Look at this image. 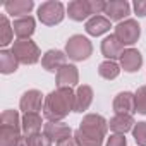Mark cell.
Wrapping results in <instances>:
<instances>
[{
	"instance_id": "cell-1",
	"label": "cell",
	"mask_w": 146,
	"mask_h": 146,
	"mask_svg": "<svg viewBox=\"0 0 146 146\" xmlns=\"http://www.w3.org/2000/svg\"><path fill=\"white\" fill-rule=\"evenodd\" d=\"M76 93H72L70 88H58L52 91L43 103V115L50 122H60L70 110H74Z\"/></svg>"
},
{
	"instance_id": "cell-2",
	"label": "cell",
	"mask_w": 146,
	"mask_h": 146,
	"mask_svg": "<svg viewBox=\"0 0 146 146\" xmlns=\"http://www.w3.org/2000/svg\"><path fill=\"white\" fill-rule=\"evenodd\" d=\"M107 127L108 124L102 115L90 113L83 119L74 137L79 143V146H102L103 137L107 134Z\"/></svg>"
},
{
	"instance_id": "cell-3",
	"label": "cell",
	"mask_w": 146,
	"mask_h": 146,
	"mask_svg": "<svg viewBox=\"0 0 146 146\" xmlns=\"http://www.w3.org/2000/svg\"><path fill=\"white\" fill-rule=\"evenodd\" d=\"M21 141L19 115L16 110H5L0 117V143L2 146H16Z\"/></svg>"
},
{
	"instance_id": "cell-4",
	"label": "cell",
	"mask_w": 146,
	"mask_h": 146,
	"mask_svg": "<svg viewBox=\"0 0 146 146\" xmlns=\"http://www.w3.org/2000/svg\"><path fill=\"white\" fill-rule=\"evenodd\" d=\"M105 2L102 0H74L70 2L67 7L69 17L74 21H83L86 17H90L91 14H100L105 12Z\"/></svg>"
},
{
	"instance_id": "cell-5",
	"label": "cell",
	"mask_w": 146,
	"mask_h": 146,
	"mask_svg": "<svg viewBox=\"0 0 146 146\" xmlns=\"http://www.w3.org/2000/svg\"><path fill=\"white\" fill-rule=\"evenodd\" d=\"M65 52H67V57L72 60H86L91 55L93 46H91L90 40L84 38L83 35H74L69 38V41L65 45Z\"/></svg>"
},
{
	"instance_id": "cell-6",
	"label": "cell",
	"mask_w": 146,
	"mask_h": 146,
	"mask_svg": "<svg viewBox=\"0 0 146 146\" xmlns=\"http://www.w3.org/2000/svg\"><path fill=\"white\" fill-rule=\"evenodd\" d=\"M12 53L21 64H36L40 60V48L35 41L28 40H17L12 45Z\"/></svg>"
},
{
	"instance_id": "cell-7",
	"label": "cell",
	"mask_w": 146,
	"mask_h": 146,
	"mask_svg": "<svg viewBox=\"0 0 146 146\" xmlns=\"http://www.w3.org/2000/svg\"><path fill=\"white\" fill-rule=\"evenodd\" d=\"M38 17L43 24L46 26H53L58 24L64 19V5L60 2H55V0H50V2H45L40 5L38 9Z\"/></svg>"
},
{
	"instance_id": "cell-8",
	"label": "cell",
	"mask_w": 146,
	"mask_h": 146,
	"mask_svg": "<svg viewBox=\"0 0 146 146\" xmlns=\"http://www.w3.org/2000/svg\"><path fill=\"white\" fill-rule=\"evenodd\" d=\"M113 35L117 36V40L122 45H132V43L137 41V38L141 35V28H139V24L134 19H125L124 23L117 24Z\"/></svg>"
},
{
	"instance_id": "cell-9",
	"label": "cell",
	"mask_w": 146,
	"mask_h": 146,
	"mask_svg": "<svg viewBox=\"0 0 146 146\" xmlns=\"http://www.w3.org/2000/svg\"><path fill=\"white\" fill-rule=\"evenodd\" d=\"M113 110L117 115H131L136 112V100L134 95L129 91H122L113 100Z\"/></svg>"
},
{
	"instance_id": "cell-10",
	"label": "cell",
	"mask_w": 146,
	"mask_h": 146,
	"mask_svg": "<svg viewBox=\"0 0 146 146\" xmlns=\"http://www.w3.org/2000/svg\"><path fill=\"white\" fill-rule=\"evenodd\" d=\"M41 103L43 102V95L36 90H29L23 95L21 98V110L24 113H38V110H41Z\"/></svg>"
},
{
	"instance_id": "cell-11",
	"label": "cell",
	"mask_w": 146,
	"mask_h": 146,
	"mask_svg": "<svg viewBox=\"0 0 146 146\" xmlns=\"http://www.w3.org/2000/svg\"><path fill=\"white\" fill-rule=\"evenodd\" d=\"M70 127L64 122H48L45 127H43V134L50 139V141H64L67 137H70Z\"/></svg>"
},
{
	"instance_id": "cell-12",
	"label": "cell",
	"mask_w": 146,
	"mask_h": 146,
	"mask_svg": "<svg viewBox=\"0 0 146 146\" xmlns=\"http://www.w3.org/2000/svg\"><path fill=\"white\" fill-rule=\"evenodd\" d=\"M131 12V5L125 0H112L105 5V14L108 21H120Z\"/></svg>"
},
{
	"instance_id": "cell-13",
	"label": "cell",
	"mask_w": 146,
	"mask_h": 146,
	"mask_svg": "<svg viewBox=\"0 0 146 146\" xmlns=\"http://www.w3.org/2000/svg\"><path fill=\"white\" fill-rule=\"evenodd\" d=\"M102 53H103L108 60L119 58V57H122V53H124V45L117 40L115 35H110V36H107V38L102 41Z\"/></svg>"
},
{
	"instance_id": "cell-14",
	"label": "cell",
	"mask_w": 146,
	"mask_h": 146,
	"mask_svg": "<svg viewBox=\"0 0 146 146\" xmlns=\"http://www.w3.org/2000/svg\"><path fill=\"white\" fill-rule=\"evenodd\" d=\"M41 65L50 72H58L65 65V55L60 50H48L41 58Z\"/></svg>"
},
{
	"instance_id": "cell-15",
	"label": "cell",
	"mask_w": 146,
	"mask_h": 146,
	"mask_svg": "<svg viewBox=\"0 0 146 146\" xmlns=\"http://www.w3.org/2000/svg\"><path fill=\"white\" fill-rule=\"evenodd\" d=\"M79 79V74H78V69L74 65H64L58 72H57V86L58 88H70L74 86Z\"/></svg>"
},
{
	"instance_id": "cell-16",
	"label": "cell",
	"mask_w": 146,
	"mask_h": 146,
	"mask_svg": "<svg viewBox=\"0 0 146 146\" xmlns=\"http://www.w3.org/2000/svg\"><path fill=\"white\" fill-rule=\"evenodd\" d=\"M12 29H14V35L19 40H28L35 33V19L31 16L19 17L12 23Z\"/></svg>"
},
{
	"instance_id": "cell-17",
	"label": "cell",
	"mask_w": 146,
	"mask_h": 146,
	"mask_svg": "<svg viewBox=\"0 0 146 146\" xmlns=\"http://www.w3.org/2000/svg\"><path fill=\"white\" fill-rule=\"evenodd\" d=\"M120 64H122L124 70L134 72V70H137V69L141 67L143 57H141V53H139L137 50L129 48V50H124V53H122V57H120Z\"/></svg>"
},
{
	"instance_id": "cell-18",
	"label": "cell",
	"mask_w": 146,
	"mask_h": 146,
	"mask_svg": "<svg viewBox=\"0 0 146 146\" xmlns=\"http://www.w3.org/2000/svg\"><path fill=\"white\" fill-rule=\"evenodd\" d=\"M110 21L103 16H93L88 23H86V33L91 36H100L103 33H107L110 29Z\"/></svg>"
},
{
	"instance_id": "cell-19",
	"label": "cell",
	"mask_w": 146,
	"mask_h": 146,
	"mask_svg": "<svg viewBox=\"0 0 146 146\" xmlns=\"http://www.w3.org/2000/svg\"><path fill=\"white\" fill-rule=\"evenodd\" d=\"M5 11L7 14L11 16H21V17H26L31 9L35 7L33 0H14V2H5Z\"/></svg>"
},
{
	"instance_id": "cell-20",
	"label": "cell",
	"mask_w": 146,
	"mask_h": 146,
	"mask_svg": "<svg viewBox=\"0 0 146 146\" xmlns=\"http://www.w3.org/2000/svg\"><path fill=\"white\" fill-rule=\"evenodd\" d=\"M93 102V91L90 86L83 84L76 91V102H74V112H84Z\"/></svg>"
},
{
	"instance_id": "cell-21",
	"label": "cell",
	"mask_w": 146,
	"mask_h": 146,
	"mask_svg": "<svg viewBox=\"0 0 146 146\" xmlns=\"http://www.w3.org/2000/svg\"><path fill=\"white\" fill-rule=\"evenodd\" d=\"M41 117L40 113H24L23 117V131L26 136H31V134H38L41 131Z\"/></svg>"
},
{
	"instance_id": "cell-22",
	"label": "cell",
	"mask_w": 146,
	"mask_h": 146,
	"mask_svg": "<svg viewBox=\"0 0 146 146\" xmlns=\"http://www.w3.org/2000/svg\"><path fill=\"white\" fill-rule=\"evenodd\" d=\"M132 124H134L132 115H115L108 125L115 134H125L127 131L132 129Z\"/></svg>"
},
{
	"instance_id": "cell-23",
	"label": "cell",
	"mask_w": 146,
	"mask_h": 146,
	"mask_svg": "<svg viewBox=\"0 0 146 146\" xmlns=\"http://www.w3.org/2000/svg\"><path fill=\"white\" fill-rule=\"evenodd\" d=\"M17 64H19V60L16 58L12 50L11 52L4 50L2 53H0V70H2L4 74H11V72H14L17 69Z\"/></svg>"
},
{
	"instance_id": "cell-24",
	"label": "cell",
	"mask_w": 146,
	"mask_h": 146,
	"mask_svg": "<svg viewBox=\"0 0 146 146\" xmlns=\"http://www.w3.org/2000/svg\"><path fill=\"white\" fill-rule=\"evenodd\" d=\"M98 72H100V76H102L103 79H115V78L119 76L120 69H119V65H117L113 60H105V62L100 64Z\"/></svg>"
},
{
	"instance_id": "cell-25",
	"label": "cell",
	"mask_w": 146,
	"mask_h": 146,
	"mask_svg": "<svg viewBox=\"0 0 146 146\" xmlns=\"http://www.w3.org/2000/svg\"><path fill=\"white\" fill-rule=\"evenodd\" d=\"M0 45L2 46H5V45H9L11 41H12V36H14V29H12V26L9 24V19H7V16H2L0 17Z\"/></svg>"
},
{
	"instance_id": "cell-26",
	"label": "cell",
	"mask_w": 146,
	"mask_h": 146,
	"mask_svg": "<svg viewBox=\"0 0 146 146\" xmlns=\"http://www.w3.org/2000/svg\"><path fill=\"white\" fill-rule=\"evenodd\" d=\"M132 134L139 146H146V122H137L132 127Z\"/></svg>"
},
{
	"instance_id": "cell-27",
	"label": "cell",
	"mask_w": 146,
	"mask_h": 146,
	"mask_svg": "<svg viewBox=\"0 0 146 146\" xmlns=\"http://www.w3.org/2000/svg\"><path fill=\"white\" fill-rule=\"evenodd\" d=\"M134 100H136V112L146 113V86H141L137 90V93L134 95Z\"/></svg>"
},
{
	"instance_id": "cell-28",
	"label": "cell",
	"mask_w": 146,
	"mask_h": 146,
	"mask_svg": "<svg viewBox=\"0 0 146 146\" xmlns=\"http://www.w3.org/2000/svg\"><path fill=\"white\" fill-rule=\"evenodd\" d=\"M26 141H28V146H52V141L43 134H31V136H26Z\"/></svg>"
},
{
	"instance_id": "cell-29",
	"label": "cell",
	"mask_w": 146,
	"mask_h": 146,
	"mask_svg": "<svg viewBox=\"0 0 146 146\" xmlns=\"http://www.w3.org/2000/svg\"><path fill=\"white\" fill-rule=\"evenodd\" d=\"M107 146H125V137L124 134H113L108 137Z\"/></svg>"
},
{
	"instance_id": "cell-30",
	"label": "cell",
	"mask_w": 146,
	"mask_h": 146,
	"mask_svg": "<svg viewBox=\"0 0 146 146\" xmlns=\"http://www.w3.org/2000/svg\"><path fill=\"white\" fill-rule=\"evenodd\" d=\"M134 11L137 16L144 17L146 16V0H136L134 2Z\"/></svg>"
},
{
	"instance_id": "cell-31",
	"label": "cell",
	"mask_w": 146,
	"mask_h": 146,
	"mask_svg": "<svg viewBox=\"0 0 146 146\" xmlns=\"http://www.w3.org/2000/svg\"><path fill=\"white\" fill-rule=\"evenodd\" d=\"M57 146H79V143L76 141V137H67V139H64V141H60V143H57Z\"/></svg>"
},
{
	"instance_id": "cell-32",
	"label": "cell",
	"mask_w": 146,
	"mask_h": 146,
	"mask_svg": "<svg viewBox=\"0 0 146 146\" xmlns=\"http://www.w3.org/2000/svg\"><path fill=\"white\" fill-rule=\"evenodd\" d=\"M16 146H28V141H26V137H21V141H19Z\"/></svg>"
}]
</instances>
